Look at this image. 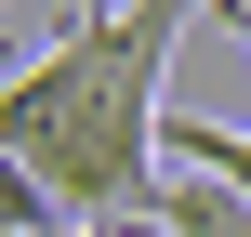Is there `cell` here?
Masks as SVG:
<instances>
[{"instance_id": "1", "label": "cell", "mask_w": 251, "mask_h": 237, "mask_svg": "<svg viewBox=\"0 0 251 237\" xmlns=\"http://www.w3.org/2000/svg\"><path fill=\"white\" fill-rule=\"evenodd\" d=\"M159 158H172V172H212V185H238V198H251V132H225V119H172Z\"/></svg>"}, {"instance_id": "2", "label": "cell", "mask_w": 251, "mask_h": 237, "mask_svg": "<svg viewBox=\"0 0 251 237\" xmlns=\"http://www.w3.org/2000/svg\"><path fill=\"white\" fill-rule=\"evenodd\" d=\"M40 224H66V211H53V198H40V172L0 145V237H40Z\"/></svg>"}, {"instance_id": "3", "label": "cell", "mask_w": 251, "mask_h": 237, "mask_svg": "<svg viewBox=\"0 0 251 237\" xmlns=\"http://www.w3.org/2000/svg\"><path fill=\"white\" fill-rule=\"evenodd\" d=\"M40 237H106V224H40Z\"/></svg>"}]
</instances>
